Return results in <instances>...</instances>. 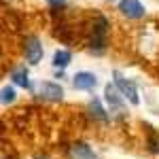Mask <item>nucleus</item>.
<instances>
[{
  "mask_svg": "<svg viewBox=\"0 0 159 159\" xmlns=\"http://www.w3.org/2000/svg\"><path fill=\"white\" fill-rule=\"evenodd\" d=\"M112 76H115V85H117V89L123 93V98L129 100L132 104H138V102H140V98H138V91H136V85H134V83H132V81H127L121 72H115Z\"/></svg>",
  "mask_w": 159,
  "mask_h": 159,
  "instance_id": "1",
  "label": "nucleus"
},
{
  "mask_svg": "<svg viewBox=\"0 0 159 159\" xmlns=\"http://www.w3.org/2000/svg\"><path fill=\"white\" fill-rule=\"evenodd\" d=\"M119 11H121L125 17H129V19H140V17H144V7H142L138 0H121V2H119Z\"/></svg>",
  "mask_w": 159,
  "mask_h": 159,
  "instance_id": "2",
  "label": "nucleus"
},
{
  "mask_svg": "<svg viewBox=\"0 0 159 159\" xmlns=\"http://www.w3.org/2000/svg\"><path fill=\"white\" fill-rule=\"evenodd\" d=\"M25 57L30 64H38V61L43 60V45H40V40L38 38H28L25 40Z\"/></svg>",
  "mask_w": 159,
  "mask_h": 159,
  "instance_id": "3",
  "label": "nucleus"
},
{
  "mask_svg": "<svg viewBox=\"0 0 159 159\" xmlns=\"http://www.w3.org/2000/svg\"><path fill=\"white\" fill-rule=\"evenodd\" d=\"M104 93H106V102L110 104V108L115 110H121L123 106V93L121 91H117V85H106V89H104Z\"/></svg>",
  "mask_w": 159,
  "mask_h": 159,
  "instance_id": "4",
  "label": "nucleus"
},
{
  "mask_svg": "<svg viewBox=\"0 0 159 159\" xmlns=\"http://www.w3.org/2000/svg\"><path fill=\"white\" fill-rule=\"evenodd\" d=\"M74 87L76 89H83V91H87V89H93L96 87V76L93 74H89V72H79V74H74Z\"/></svg>",
  "mask_w": 159,
  "mask_h": 159,
  "instance_id": "5",
  "label": "nucleus"
},
{
  "mask_svg": "<svg viewBox=\"0 0 159 159\" xmlns=\"http://www.w3.org/2000/svg\"><path fill=\"white\" fill-rule=\"evenodd\" d=\"M40 93H43L45 98H49V100H61V96H64L61 87L55 85V83H43V85H40Z\"/></svg>",
  "mask_w": 159,
  "mask_h": 159,
  "instance_id": "6",
  "label": "nucleus"
},
{
  "mask_svg": "<svg viewBox=\"0 0 159 159\" xmlns=\"http://www.w3.org/2000/svg\"><path fill=\"white\" fill-rule=\"evenodd\" d=\"M70 51H57L55 55H53V64H55V68H66L68 64H70Z\"/></svg>",
  "mask_w": 159,
  "mask_h": 159,
  "instance_id": "7",
  "label": "nucleus"
},
{
  "mask_svg": "<svg viewBox=\"0 0 159 159\" xmlns=\"http://www.w3.org/2000/svg\"><path fill=\"white\" fill-rule=\"evenodd\" d=\"M72 157L74 159H93V153L85 144H74L72 147Z\"/></svg>",
  "mask_w": 159,
  "mask_h": 159,
  "instance_id": "8",
  "label": "nucleus"
},
{
  "mask_svg": "<svg viewBox=\"0 0 159 159\" xmlns=\"http://www.w3.org/2000/svg\"><path fill=\"white\" fill-rule=\"evenodd\" d=\"M11 76H13V81H15V83H17L19 87H25V89H30V81H28V72H25V70H21V68H19V70H15Z\"/></svg>",
  "mask_w": 159,
  "mask_h": 159,
  "instance_id": "9",
  "label": "nucleus"
},
{
  "mask_svg": "<svg viewBox=\"0 0 159 159\" xmlns=\"http://www.w3.org/2000/svg\"><path fill=\"white\" fill-rule=\"evenodd\" d=\"M89 108L93 110V115H96L98 119H102V121H106V115H104V110H102V106H100V102H98V100H93V102L89 104Z\"/></svg>",
  "mask_w": 159,
  "mask_h": 159,
  "instance_id": "10",
  "label": "nucleus"
},
{
  "mask_svg": "<svg viewBox=\"0 0 159 159\" xmlns=\"http://www.w3.org/2000/svg\"><path fill=\"white\" fill-rule=\"evenodd\" d=\"M15 100V91L11 87H2V104H11Z\"/></svg>",
  "mask_w": 159,
  "mask_h": 159,
  "instance_id": "11",
  "label": "nucleus"
},
{
  "mask_svg": "<svg viewBox=\"0 0 159 159\" xmlns=\"http://www.w3.org/2000/svg\"><path fill=\"white\" fill-rule=\"evenodd\" d=\"M49 4H53V7H60V4H64V0H49Z\"/></svg>",
  "mask_w": 159,
  "mask_h": 159,
  "instance_id": "12",
  "label": "nucleus"
}]
</instances>
